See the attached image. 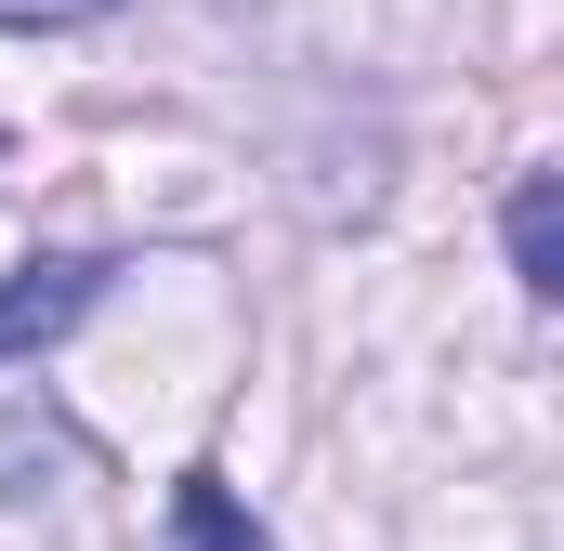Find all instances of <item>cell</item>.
Listing matches in <instances>:
<instances>
[{"label": "cell", "mask_w": 564, "mask_h": 551, "mask_svg": "<svg viewBox=\"0 0 564 551\" xmlns=\"http://www.w3.org/2000/svg\"><path fill=\"white\" fill-rule=\"evenodd\" d=\"M79 486H93V433L53 395H13L0 408V512L40 526V512H79Z\"/></svg>", "instance_id": "1"}, {"label": "cell", "mask_w": 564, "mask_h": 551, "mask_svg": "<svg viewBox=\"0 0 564 551\" xmlns=\"http://www.w3.org/2000/svg\"><path fill=\"white\" fill-rule=\"evenodd\" d=\"M106 276H119V263H93V250H40V263H13V276H0V368L53 355V342L106 302Z\"/></svg>", "instance_id": "2"}, {"label": "cell", "mask_w": 564, "mask_h": 551, "mask_svg": "<svg viewBox=\"0 0 564 551\" xmlns=\"http://www.w3.org/2000/svg\"><path fill=\"white\" fill-rule=\"evenodd\" d=\"M499 237H512V276H525V302H564V171H525V184H512Z\"/></svg>", "instance_id": "3"}, {"label": "cell", "mask_w": 564, "mask_h": 551, "mask_svg": "<svg viewBox=\"0 0 564 551\" xmlns=\"http://www.w3.org/2000/svg\"><path fill=\"white\" fill-rule=\"evenodd\" d=\"M171 551H276V539L250 526V499H237L224 473H184V486H171Z\"/></svg>", "instance_id": "4"}, {"label": "cell", "mask_w": 564, "mask_h": 551, "mask_svg": "<svg viewBox=\"0 0 564 551\" xmlns=\"http://www.w3.org/2000/svg\"><path fill=\"white\" fill-rule=\"evenodd\" d=\"M119 0H0V26H106Z\"/></svg>", "instance_id": "5"}]
</instances>
